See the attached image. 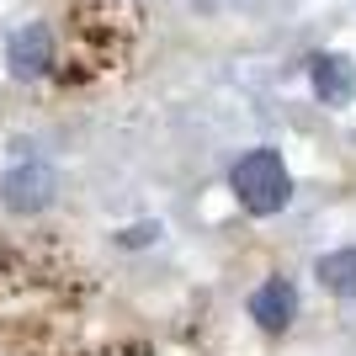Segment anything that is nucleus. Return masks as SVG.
<instances>
[{
  "mask_svg": "<svg viewBox=\"0 0 356 356\" xmlns=\"http://www.w3.org/2000/svg\"><path fill=\"white\" fill-rule=\"evenodd\" d=\"M293 314H298V287L287 282V277H271V282L255 287L250 319H255L261 330H287V325H293Z\"/></svg>",
  "mask_w": 356,
  "mask_h": 356,
  "instance_id": "20e7f679",
  "label": "nucleus"
},
{
  "mask_svg": "<svg viewBox=\"0 0 356 356\" xmlns=\"http://www.w3.org/2000/svg\"><path fill=\"white\" fill-rule=\"evenodd\" d=\"M54 192H59V176H54L43 160L16 165L11 176L0 181V197H6V208H11V213H43L48 202H54Z\"/></svg>",
  "mask_w": 356,
  "mask_h": 356,
  "instance_id": "f03ea898",
  "label": "nucleus"
},
{
  "mask_svg": "<svg viewBox=\"0 0 356 356\" xmlns=\"http://www.w3.org/2000/svg\"><path fill=\"white\" fill-rule=\"evenodd\" d=\"M314 277L330 287V293H341V298H356V245L351 250H330L314 261Z\"/></svg>",
  "mask_w": 356,
  "mask_h": 356,
  "instance_id": "423d86ee",
  "label": "nucleus"
},
{
  "mask_svg": "<svg viewBox=\"0 0 356 356\" xmlns=\"http://www.w3.org/2000/svg\"><path fill=\"white\" fill-rule=\"evenodd\" d=\"M6 64H11L16 80H38V74H48V70H54V32H48L43 22H27V27L6 43Z\"/></svg>",
  "mask_w": 356,
  "mask_h": 356,
  "instance_id": "7ed1b4c3",
  "label": "nucleus"
},
{
  "mask_svg": "<svg viewBox=\"0 0 356 356\" xmlns=\"http://www.w3.org/2000/svg\"><path fill=\"white\" fill-rule=\"evenodd\" d=\"M229 186H234L239 208L255 213V218L282 213L287 197H293V176H287V165H282L277 149H250V154H239L234 170H229Z\"/></svg>",
  "mask_w": 356,
  "mask_h": 356,
  "instance_id": "f257e3e1",
  "label": "nucleus"
},
{
  "mask_svg": "<svg viewBox=\"0 0 356 356\" xmlns=\"http://www.w3.org/2000/svg\"><path fill=\"white\" fill-rule=\"evenodd\" d=\"M309 74H314V90H319V102H325V106L356 102V64L346 59V54H319Z\"/></svg>",
  "mask_w": 356,
  "mask_h": 356,
  "instance_id": "39448f33",
  "label": "nucleus"
}]
</instances>
